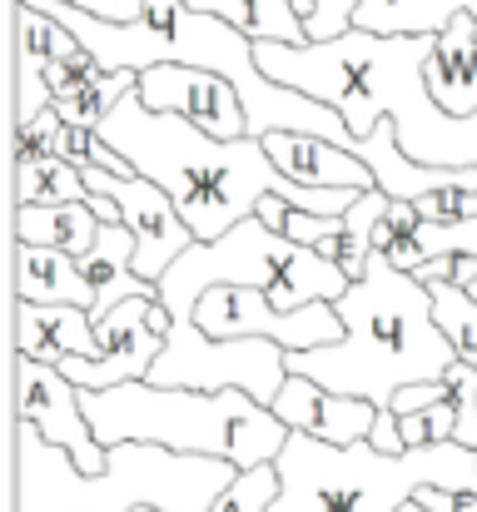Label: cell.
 Wrapping results in <instances>:
<instances>
[{"mask_svg":"<svg viewBox=\"0 0 477 512\" xmlns=\"http://www.w3.org/2000/svg\"><path fill=\"white\" fill-rule=\"evenodd\" d=\"M100 135L140 174H150L155 184H164L174 194L194 239H219L244 214H254L264 194L289 199L294 184H299L269 160L259 135L214 140L184 115L150 110L140 100V90H130L100 120Z\"/></svg>","mask_w":477,"mask_h":512,"instance_id":"obj_3","label":"cell"},{"mask_svg":"<svg viewBox=\"0 0 477 512\" xmlns=\"http://www.w3.org/2000/svg\"><path fill=\"white\" fill-rule=\"evenodd\" d=\"M194 324L214 339H254V334L279 339L289 353L343 339V314L333 299H314L304 309H279L274 294L254 284H214L194 304Z\"/></svg>","mask_w":477,"mask_h":512,"instance_id":"obj_9","label":"cell"},{"mask_svg":"<svg viewBox=\"0 0 477 512\" xmlns=\"http://www.w3.org/2000/svg\"><path fill=\"white\" fill-rule=\"evenodd\" d=\"M100 443H164L179 453L229 458L239 468L274 463L289 423L244 388H164L130 378L115 388H80Z\"/></svg>","mask_w":477,"mask_h":512,"instance_id":"obj_5","label":"cell"},{"mask_svg":"<svg viewBox=\"0 0 477 512\" xmlns=\"http://www.w3.org/2000/svg\"><path fill=\"white\" fill-rule=\"evenodd\" d=\"M368 443L378 448V453H403L408 443H403V418H398V408H378V418H373V428H368Z\"/></svg>","mask_w":477,"mask_h":512,"instance_id":"obj_32","label":"cell"},{"mask_svg":"<svg viewBox=\"0 0 477 512\" xmlns=\"http://www.w3.org/2000/svg\"><path fill=\"white\" fill-rule=\"evenodd\" d=\"M279 488H284L279 463H254V468H239V473H234V483L219 493V503H214L209 512H274V503H279Z\"/></svg>","mask_w":477,"mask_h":512,"instance_id":"obj_27","label":"cell"},{"mask_svg":"<svg viewBox=\"0 0 477 512\" xmlns=\"http://www.w3.org/2000/svg\"><path fill=\"white\" fill-rule=\"evenodd\" d=\"M140 100L150 110H169V115H184L194 120L204 135L214 140H239L249 135V110H244V95L229 75L219 70H204V65H184V60H164L140 70Z\"/></svg>","mask_w":477,"mask_h":512,"instance_id":"obj_12","label":"cell"},{"mask_svg":"<svg viewBox=\"0 0 477 512\" xmlns=\"http://www.w3.org/2000/svg\"><path fill=\"white\" fill-rule=\"evenodd\" d=\"M60 130H65V115L55 105H45L40 115H30V120L15 125V155H45V150H55L60 145Z\"/></svg>","mask_w":477,"mask_h":512,"instance_id":"obj_30","label":"cell"},{"mask_svg":"<svg viewBox=\"0 0 477 512\" xmlns=\"http://www.w3.org/2000/svg\"><path fill=\"white\" fill-rule=\"evenodd\" d=\"M289 378V348L279 339H214L194 319H174L159 348L150 383L164 388H244L259 403H274Z\"/></svg>","mask_w":477,"mask_h":512,"instance_id":"obj_8","label":"cell"},{"mask_svg":"<svg viewBox=\"0 0 477 512\" xmlns=\"http://www.w3.org/2000/svg\"><path fill=\"white\" fill-rule=\"evenodd\" d=\"M438 35H378L348 25L333 40H254L264 75L328 100L363 140L383 115L403 155L418 165H477V115H453L428 90V55Z\"/></svg>","mask_w":477,"mask_h":512,"instance_id":"obj_1","label":"cell"},{"mask_svg":"<svg viewBox=\"0 0 477 512\" xmlns=\"http://www.w3.org/2000/svg\"><path fill=\"white\" fill-rule=\"evenodd\" d=\"M443 398H448V378H418V383H403L388 408H398V418H408V413H423Z\"/></svg>","mask_w":477,"mask_h":512,"instance_id":"obj_31","label":"cell"},{"mask_svg":"<svg viewBox=\"0 0 477 512\" xmlns=\"http://www.w3.org/2000/svg\"><path fill=\"white\" fill-rule=\"evenodd\" d=\"M135 244H140L135 229L125 219H115V224H100V239L90 244V254H80V269H85V279L95 289V309H90L95 319L110 314L115 304L135 299V294L159 299V284L135 269Z\"/></svg>","mask_w":477,"mask_h":512,"instance_id":"obj_17","label":"cell"},{"mask_svg":"<svg viewBox=\"0 0 477 512\" xmlns=\"http://www.w3.org/2000/svg\"><path fill=\"white\" fill-rule=\"evenodd\" d=\"M80 170H85V184H90V189H100V194H110V199L120 204L125 224H130L135 239H140V244H135V269L159 284V274L194 244V229H189V219L179 214L174 194L140 170L115 174V170H105V165H80Z\"/></svg>","mask_w":477,"mask_h":512,"instance_id":"obj_11","label":"cell"},{"mask_svg":"<svg viewBox=\"0 0 477 512\" xmlns=\"http://www.w3.org/2000/svg\"><path fill=\"white\" fill-rule=\"evenodd\" d=\"M15 353H30V358H45V363L100 353V343H95V314L85 304L15 299Z\"/></svg>","mask_w":477,"mask_h":512,"instance_id":"obj_15","label":"cell"},{"mask_svg":"<svg viewBox=\"0 0 477 512\" xmlns=\"http://www.w3.org/2000/svg\"><path fill=\"white\" fill-rule=\"evenodd\" d=\"M135 85H140V70H105V65L95 60L65 95H55V110H60L70 125H95V130H100V120H105Z\"/></svg>","mask_w":477,"mask_h":512,"instance_id":"obj_24","label":"cell"},{"mask_svg":"<svg viewBox=\"0 0 477 512\" xmlns=\"http://www.w3.org/2000/svg\"><path fill=\"white\" fill-rule=\"evenodd\" d=\"M135 512H164V508H150V503H140V508H135Z\"/></svg>","mask_w":477,"mask_h":512,"instance_id":"obj_37","label":"cell"},{"mask_svg":"<svg viewBox=\"0 0 477 512\" xmlns=\"http://www.w3.org/2000/svg\"><path fill=\"white\" fill-rule=\"evenodd\" d=\"M333 304L343 314V339L294 348L289 373H309L323 388L358 393L388 408L403 383L443 378L458 358L433 314V289L378 249Z\"/></svg>","mask_w":477,"mask_h":512,"instance_id":"obj_2","label":"cell"},{"mask_svg":"<svg viewBox=\"0 0 477 512\" xmlns=\"http://www.w3.org/2000/svg\"><path fill=\"white\" fill-rule=\"evenodd\" d=\"M45 105H55V90H50V75H45V50L15 30V125L40 115Z\"/></svg>","mask_w":477,"mask_h":512,"instance_id":"obj_26","label":"cell"},{"mask_svg":"<svg viewBox=\"0 0 477 512\" xmlns=\"http://www.w3.org/2000/svg\"><path fill=\"white\" fill-rule=\"evenodd\" d=\"M274 463L284 478L274 512H398L428 483L477 493V448L458 438L378 453L368 438L323 443L314 433H289Z\"/></svg>","mask_w":477,"mask_h":512,"instance_id":"obj_6","label":"cell"},{"mask_svg":"<svg viewBox=\"0 0 477 512\" xmlns=\"http://www.w3.org/2000/svg\"><path fill=\"white\" fill-rule=\"evenodd\" d=\"M443 378H448V398L458 408V443L477 448V368L463 363V358H453V368Z\"/></svg>","mask_w":477,"mask_h":512,"instance_id":"obj_28","label":"cell"},{"mask_svg":"<svg viewBox=\"0 0 477 512\" xmlns=\"http://www.w3.org/2000/svg\"><path fill=\"white\" fill-rule=\"evenodd\" d=\"M100 214L90 209V199H65V204H15V239L20 244H45V249H65V254H90V244L100 239Z\"/></svg>","mask_w":477,"mask_h":512,"instance_id":"obj_20","label":"cell"},{"mask_svg":"<svg viewBox=\"0 0 477 512\" xmlns=\"http://www.w3.org/2000/svg\"><path fill=\"white\" fill-rule=\"evenodd\" d=\"M403 443H408V448H418V443H433L428 413H408V418H403Z\"/></svg>","mask_w":477,"mask_h":512,"instance_id":"obj_34","label":"cell"},{"mask_svg":"<svg viewBox=\"0 0 477 512\" xmlns=\"http://www.w3.org/2000/svg\"><path fill=\"white\" fill-rule=\"evenodd\" d=\"M428 289H433V314H438L443 334L453 343V353L477 368V299L453 279H438Z\"/></svg>","mask_w":477,"mask_h":512,"instance_id":"obj_25","label":"cell"},{"mask_svg":"<svg viewBox=\"0 0 477 512\" xmlns=\"http://www.w3.org/2000/svg\"><path fill=\"white\" fill-rule=\"evenodd\" d=\"M294 5H299V15L309 25V40L343 35L353 25V10H358V0H294Z\"/></svg>","mask_w":477,"mask_h":512,"instance_id":"obj_29","label":"cell"},{"mask_svg":"<svg viewBox=\"0 0 477 512\" xmlns=\"http://www.w3.org/2000/svg\"><path fill=\"white\" fill-rule=\"evenodd\" d=\"M90 199L85 170L55 150L45 155H15V204H65Z\"/></svg>","mask_w":477,"mask_h":512,"instance_id":"obj_23","label":"cell"},{"mask_svg":"<svg viewBox=\"0 0 477 512\" xmlns=\"http://www.w3.org/2000/svg\"><path fill=\"white\" fill-rule=\"evenodd\" d=\"M189 5L239 25L249 40H284V45L309 40V25H304L294 0H189Z\"/></svg>","mask_w":477,"mask_h":512,"instance_id":"obj_22","label":"cell"},{"mask_svg":"<svg viewBox=\"0 0 477 512\" xmlns=\"http://www.w3.org/2000/svg\"><path fill=\"white\" fill-rule=\"evenodd\" d=\"M294 433H314L323 443H358L368 438L373 418H378V403L373 398H358V393H338V388H323L309 373H289L279 398L269 403Z\"/></svg>","mask_w":477,"mask_h":512,"instance_id":"obj_14","label":"cell"},{"mask_svg":"<svg viewBox=\"0 0 477 512\" xmlns=\"http://www.w3.org/2000/svg\"><path fill=\"white\" fill-rule=\"evenodd\" d=\"M150 309H155L150 294H135V299L115 304L110 314L95 319L100 353L65 358L60 368H65L80 388H115V383H130V378H150L159 348L169 339V334H159L155 324H150Z\"/></svg>","mask_w":477,"mask_h":512,"instance_id":"obj_13","label":"cell"},{"mask_svg":"<svg viewBox=\"0 0 477 512\" xmlns=\"http://www.w3.org/2000/svg\"><path fill=\"white\" fill-rule=\"evenodd\" d=\"M15 299L95 309V289H90V279H85L75 254L45 249V244H20V239H15Z\"/></svg>","mask_w":477,"mask_h":512,"instance_id":"obj_19","label":"cell"},{"mask_svg":"<svg viewBox=\"0 0 477 512\" xmlns=\"http://www.w3.org/2000/svg\"><path fill=\"white\" fill-rule=\"evenodd\" d=\"M468 294H473V299H477V269H473V279H468Z\"/></svg>","mask_w":477,"mask_h":512,"instance_id":"obj_36","label":"cell"},{"mask_svg":"<svg viewBox=\"0 0 477 512\" xmlns=\"http://www.w3.org/2000/svg\"><path fill=\"white\" fill-rule=\"evenodd\" d=\"M214 284H254L269 289L279 309H304L314 299H338L353 279L343 264L323 259L314 244H299L274 224H264L259 214H244L219 239H194L159 274V299L169 304L174 319H194V304Z\"/></svg>","mask_w":477,"mask_h":512,"instance_id":"obj_7","label":"cell"},{"mask_svg":"<svg viewBox=\"0 0 477 512\" xmlns=\"http://www.w3.org/2000/svg\"><path fill=\"white\" fill-rule=\"evenodd\" d=\"M70 5H80V10H90L100 20H140L150 0H70Z\"/></svg>","mask_w":477,"mask_h":512,"instance_id":"obj_33","label":"cell"},{"mask_svg":"<svg viewBox=\"0 0 477 512\" xmlns=\"http://www.w3.org/2000/svg\"><path fill=\"white\" fill-rule=\"evenodd\" d=\"M15 408L25 423L40 428L45 443H60L80 473H105L110 463V448L100 443L90 413H85V398H80V383L60 368V363H45V358H30V353H15Z\"/></svg>","mask_w":477,"mask_h":512,"instance_id":"obj_10","label":"cell"},{"mask_svg":"<svg viewBox=\"0 0 477 512\" xmlns=\"http://www.w3.org/2000/svg\"><path fill=\"white\" fill-rule=\"evenodd\" d=\"M398 512H433V508H423L418 498H408V503H403V508H398Z\"/></svg>","mask_w":477,"mask_h":512,"instance_id":"obj_35","label":"cell"},{"mask_svg":"<svg viewBox=\"0 0 477 512\" xmlns=\"http://www.w3.org/2000/svg\"><path fill=\"white\" fill-rule=\"evenodd\" d=\"M259 140H264L269 160L289 179H299V184H348V189H373L378 184L373 170L348 145H333L323 135H309V130H269Z\"/></svg>","mask_w":477,"mask_h":512,"instance_id":"obj_16","label":"cell"},{"mask_svg":"<svg viewBox=\"0 0 477 512\" xmlns=\"http://www.w3.org/2000/svg\"><path fill=\"white\" fill-rule=\"evenodd\" d=\"M458 10H477V0H358L353 25L378 35H438Z\"/></svg>","mask_w":477,"mask_h":512,"instance_id":"obj_21","label":"cell"},{"mask_svg":"<svg viewBox=\"0 0 477 512\" xmlns=\"http://www.w3.org/2000/svg\"><path fill=\"white\" fill-rule=\"evenodd\" d=\"M239 463L179 453L164 443H110L105 473H80L60 443L35 423H15V512H209L234 483Z\"/></svg>","mask_w":477,"mask_h":512,"instance_id":"obj_4","label":"cell"},{"mask_svg":"<svg viewBox=\"0 0 477 512\" xmlns=\"http://www.w3.org/2000/svg\"><path fill=\"white\" fill-rule=\"evenodd\" d=\"M428 90L443 110L453 115H477V15L458 10L428 55Z\"/></svg>","mask_w":477,"mask_h":512,"instance_id":"obj_18","label":"cell"}]
</instances>
